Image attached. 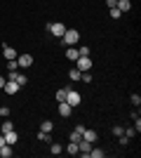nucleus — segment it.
Here are the masks:
<instances>
[{"label":"nucleus","instance_id":"obj_13","mask_svg":"<svg viewBox=\"0 0 141 158\" xmlns=\"http://www.w3.org/2000/svg\"><path fill=\"white\" fill-rule=\"evenodd\" d=\"M2 135H5V144H10V146H14V144H17V139H19L14 130H10V132H2Z\"/></svg>","mask_w":141,"mask_h":158},{"label":"nucleus","instance_id":"obj_26","mask_svg":"<svg viewBox=\"0 0 141 158\" xmlns=\"http://www.w3.org/2000/svg\"><path fill=\"white\" fill-rule=\"evenodd\" d=\"M111 17H113V19H120V17H122V12L118 10V7H111Z\"/></svg>","mask_w":141,"mask_h":158},{"label":"nucleus","instance_id":"obj_27","mask_svg":"<svg viewBox=\"0 0 141 158\" xmlns=\"http://www.w3.org/2000/svg\"><path fill=\"white\" fill-rule=\"evenodd\" d=\"M125 135H127V137L132 139V137H136L139 132H136V130H134V125H132V127H127V130H125Z\"/></svg>","mask_w":141,"mask_h":158},{"label":"nucleus","instance_id":"obj_15","mask_svg":"<svg viewBox=\"0 0 141 158\" xmlns=\"http://www.w3.org/2000/svg\"><path fill=\"white\" fill-rule=\"evenodd\" d=\"M12 146H10V144H2V146H0V158H10V156H12Z\"/></svg>","mask_w":141,"mask_h":158},{"label":"nucleus","instance_id":"obj_14","mask_svg":"<svg viewBox=\"0 0 141 158\" xmlns=\"http://www.w3.org/2000/svg\"><path fill=\"white\" fill-rule=\"evenodd\" d=\"M115 7L125 14V12H129V10H132V2H129V0H118V5H115Z\"/></svg>","mask_w":141,"mask_h":158},{"label":"nucleus","instance_id":"obj_31","mask_svg":"<svg viewBox=\"0 0 141 158\" xmlns=\"http://www.w3.org/2000/svg\"><path fill=\"white\" fill-rule=\"evenodd\" d=\"M129 99H132V104H134V106H139V104H141V97H139V94H132Z\"/></svg>","mask_w":141,"mask_h":158},{"label":"nucleus","instance_id":"obj_36","mask_svg":"<svg viewBox=\"0 0 141 158\" xmlns=\"http://www.w3.org/2000/svg\"><path fill=\"white\" fill-rule=\"evenodd\" d=\"M5 144V135H0V146Z\"/></svg>","mask_w":141,"mask_h":158},{"label":"nucleus","instance_id":"obj_32","mask_svg":"<svg viewBox=\"0 0 141 158\" xmlns=\"http://www.w3.org/2000/svg\"><path fill=\"white\" fill-rule=\"evenodd\" d=\"M0 116H2V118H7V116H10V109H7V106H0Z\"/></svg>","mask_w":141,"mask_h":158},{"label":"nucleus","instance_id":"obj_23","mask_svg":"<svg viewBox=\"0 0 141 158\" xmlns=\"http://www.w3.org/2000/svg\"><path fill=\"white\" fill-rule=\"evenodd\" d=\"M10 130H14V123H12V120H2V132H10Z\"/></svg>","mask_w":141,"mask_h":158},{"label":"nucleus","instance_id":"obj_11","mask_svg":"<svg viewBox=\"0 0 141 158\" xmlns=\"http://www.w3.org/2000/svg\"><path fill=\"white\" fill-rule=\"evenodd\" d=\"M2 54H5V59H17L19 54H17V50L14 47H10V45H2Z\"/></svg>","mask_w":141,"mask_h":158},{"label":"nucleus","instance_id":"obj_21","mask_svg":"<svg viewBox=\"0 0 141 158\" xmlns=\"http://www.w3.org/2000/svg\"><path fill=\"white\" fill-rule=\"evenodd\" d=\"M61 151H64V149H61V144H57V142H52V146H49V153H54V156H59Z\"/></svg>","mask_w":141,"mask_h":158},{"label":"nucleus","instance_id":"obj_16","mask_svg":"<svg viewBox=\"0 0 141 158\" xmlns=\"http://www.w3.org/2000/svg\"><path fill=\"white\" fill-rule=\"evenodd\" d=\"M78 57H80V54H78V47H68V50H66V59L75 61Z\"/></svg>","mask_w":141,"mask_h":158},{"label":"nucleus","instance_id":"obj_35","mask_svg":"<svg viewBox=\"0 0 141 158\" xmlns=\"http://www.w3.org/2000/svg\"><path fill=\"white\" fill-rule=\"evenodd\" d=\"M106 5L108 7H115V5H118V0H106Z\"/></svg>","mask_w":141,"mask_h":158},{"label":"nucleus","instance_id":"obj_25","mask_svg":"<svg viewBox=\"0 0 141 158\" xmlns=\"http://www.w3.org/2000/svg\"><path fill=\"white\" fill-rule=\"evenodd\" d=\"M89 156L92 158H104V151H101V149H89Z\"/></svg>","mask_w":141,"mask_h":158},{"label":"nucleus","instance_id":"obj_5","mask_svg":"<svg viewBox=\"0 0 141 158\" xmlns=\"http://www.w3.org/2000/svg\"><path fill=\"white\" fill-rule=\"evenodd\" d=\"M7 80H14V83H17L19 87H24V85L28 83V78H26V76H21V73H17V71H14V73H10V76H7Z\"/></svg>","mask_w":141,"mask_h":158},{"label":"nucleus","instance_id":"obj_18","mask_svg":"<svg viewBox=\"0 0 141 158\" xmlns=\"http://www.w3.org/2000/svg\"><path fill=\"white\" fill-rule=\"evenodd\" d=\"M38 139H40V142H49V144H52V132H38Z\"/></svg>","mask_w":141,"mask_h":158},{"label":"nucleus","instance_id":"obj_24","mask_svg":"<svg viewBox=\"0 0 141 158\" xmlns=\"http://www.w3.org/2000/svg\"><path fill=\"white\" fill-rule=\"evenodd\" d=\"M80 76H82V73L78 71V69H71V73H68V78H71V80H80Z\"/></svg>","mask_w":141,"mask_h":158},{"label":"nucleus","instance_id":"obj_7","mask_svg":"<svg viewBox=\"0 0 141 158\" xmlns=\"http://www.w3.org/2000/svg\"><path fill=\"white\" fill-rule=\"evenodd\" d=\"M82 132H85V125H75V130L71 132V137H68V139L78 144V142H80V139H82Z\"/></svg>","mask_w":141,"mask_h":158},{"label":"nucleus","instance_id":"obj_9","mask_svg":"<svg viewBox=\"0 0 141 158\" xmlns=\"http://www.w3.org/2000/svg\"><path fill=\"white\" fill-rule=\"evenodd\" d=\"M71 111H73V106L68 104V102H59V113L64 116V118H68V116H71Z\"/></svg>","mask_w":141,"mask_h":158},{"label":"nucleus","instance_id":"obj_17","mask_svg":"<svg viewBox=\"0 0 141 158\" xmlns=\"http://www.w3.org/2000/svg\"><path fill=\"white\" fill-rule=\"evenodd\" d=\"M66 153H71V156H78V144H75V142H68V146H66Z\"/></svg>","mask_w":141,"mask_h":158},{"label":"nucleus","instance_id":"obj_20","mask_svg":"<svg viewBox=\"0 0 141 158\" xmlns=\"http://www.w3.org/2000/svg\"><path fill=\"white\" fill-rule=\"evenodd\" d=\"M66 92H68V87H61V90H57V94H54V97H57V102H64V99H66Z\"/></svg>","mask_w":141,"mask_h":158},{"label":"nucleus","instance_id":"obj_33","mask_svg":"<svg viewBox=\"0 0 141 158\" xmlns=\"http://www.w3.org/2000/svg\"><path fill=\"white\" fill-rule=\"evenodd\" d=\"M80 78H82V80H85V83H92V76H89V73H87V71H85V73H82V76H80Z\"/></svg>","mask_w":141,"mask_h":158},{"label":"nucleus","instance_id":"obj_6","mask_svg":"<svg viewBox=\"0 0 141 158\" xmlns=\"http://www.w3.org/2000/svg\"><path fill=\"white\" fill-rule=\"evenodd\" d=\"M17 64H19L21 69H28V66L33 64V57H31V54H19V57H17Z\"/></svg>","mask_w":141,"mask_h":158},{"label":"nucleus","instance_id":"obj_19","mask_svg":"<svg viewBox=\"0 0 141 158\" xmlns=\"http://www.w3.org/2000/svg\"><path fill=\"white\" fill-rule=\"evenodd\" d=\"M40 130H42V132H52V130H54V123H52V120H42Z\"/></svg>","mask_w":141,"mask_h":158},{"label":"nucleus","instance_id":"obj_2","mask_svg":"<svg viewBox=\"0 0 141 158\" xmlns=\"http://www.w3.org/2000/svg\"><path fill=\"white\" fill-rule=\"evenodd\" d=\"M47 31L52 33L54 38H61V35L66 33V26H64L61 21H52V24H47Z\"/></svg>","mask_w":141,"mask_h":158},{"label":"nucleus","instance_id":"obj_30","mask_svg":"<svg viewBox=\"0 0 141 158\" xmlns=\"http://www.w3.org/2000/svg\"><path fill=\"white\" fill-rule=\"evenodd\" d=\"M118 142H120L122 146H127V144H129V137H127V135H120V137H118Z\"/></svg>","mask_w":141,"mask_h":158},{"label":"nucleus","instance_id":"obj_22","mask_svg":"<svg viewBox=\"0 0 141 158\" xmlns=\"http://www.w3.org/2000/svg\"><path fill=\"white\" fill-rule=\"evenodd\" d=\"M7 69H10V73H14V71H17V69H19L17 59H7Z\"/></svg>","mask_w":141,"mask_h":158},{"label":"nucleus","instance_id":"obj_4","mask_svg":"<svg viewBox=\"0 0 141 158\" xmlns=\"http://www.w3.org/2000/svg\"><path fill=\"white\" fill-rule=\"evenodd\" d=\"M75 69L80 73L89 71V69H92V59H89V57H78V59H75Z\"/></svg>","mask_w":141,"mask_h":158},{"label":"nucleus","instance_id":"obj_3","mask_svg":"<svg viewBox=\"0 0 141 158\" xmlns=\"http://www.w3.org/2000/svg\"><path fill=\"white\" fill-rule=\"evenodd\" d=\"M64 102H68V104L73 106H80V102H82V97H80V92H75V90H71V87H68V92H66V99H64Z\"/></svg>","mask_w":141,"mask_h":158},{"label":"nucleus","instance_id":"obj_29","mask_svg":"<svg viewBox=\"0 0 141 158\" xmlns=\"http://www.w3.org/2000/svg\"><path fill=\"white\" fill-rule=\"evenodd\" d=\"M113 135H115V137H120V135H125V127L115 125V127H113Z\"/></svg>","mask_w":141,"mask_h":158},{"label":"nucleus","instance_id":"obj_1","mask_svg":"<svg viewBox=\"0 0 141 158\" xmlns=\"http://www.w3.org/2000/svg\"><path fill=\"white\" fill-rule=\"evenodd\" d=\"M61 40H64L66 47H75L78 43H80V33L75 31V28H66V33L61 35Z\"/></svg>","mask_w":141,"mask_h":158},{"label":"nucleus","instance_id":"obj_8","mask_svg":"<svg viewBox=\"0 0 141 158\" xmlns=\"http://www.w3.org/2000/svg\"><path fill=\"white\" fill-rule=\"evenodd\" d=\"M89 149H92V142H87V139H80V142H78V151H80L82 156H89Z\"/></svg>","mask_w":141,"mask_h":158},{"label":"nucleus","instance_id":"obj_10","mask_svg":"<svg viewBox=\"0 0 141 158\" xmlns=\"http://www.w3.org/2000/svg\"><path fill=\"white\" fill-rule=\"evenodd\" d=\"M82 139H87V142H96V139H99V132L96 130H87V127H85V132H82Z\"/></svg>","mask_w":141,"mask_h":158},{"label":"nucleus","instance_id":"obj_28","mask_svg":"<svg viewBox=\"0 0 141 158\" xmlns=\"http://www.w3.org/2000/svg\"><path fill=\"white\" fill-rule=\"evenodd\" d=\"M78 54H80V57H89V47H87V45H82L80 50H78Z\"/></svg>","mask_w":141,"mask_h":158},{"label":"nucleus","instance_id":"obj_12","mask_svg":"<svg viewBox=\"0 0 141 158\" xmlns=\"http://www.w3.org/2000/svg\"><path fill=\"white\" fill-rule=\"evenodd\" d=\"M2 90H5L7 94H17V92H19V85H17L14 80H7V83H5V87H2Z\"/></svg>","mask_w":141,"mask_h":158},{"label":"nucleus","instance_id":"obj_34","mask_svg":"<svg viewBox=\"0 0 141 158\" xmlns=\"http://www.w3.org/2000/svg\"><path fill=\"white\" fill-rule=\"evenodd\" d=\"M5 83H7V78H5V76H0V90L5 87Z\"/></svg>","mask_w":141,"mask_h":158}]
</instances>
